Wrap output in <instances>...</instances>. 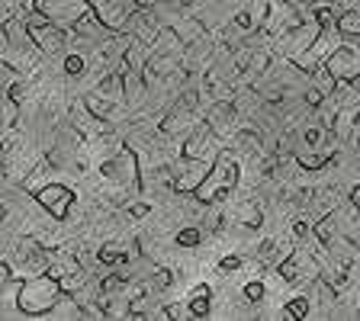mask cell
I'll list each match as a JSON object with an SVG mask.
<instances>
[{
    "mask_svg": "<svg viewBox=\"0 0 360 321\" xmlns=\"http://www.w3.org/2000/svg\"><path fill=\"white\" fill-rule=\"evenodd\" d=\"M325 65H328V71L338 77V81H351V84L360 81V52L351 48V45H338V48H331L328 58H325Z\"/></svg>",
    "mask_w": 360,
    "mask_h": 321,
    "instance_id": "7",
    "label": "cell"
},
{
    "mask_svg": "<svg viewBox=\"0 0 360 321\" xmlns=\"http://www.w3.org/2000/svg\"><path fill=\"white\" fill-rule=\"evenodd\" d=\"M280 277H283L290 286L309 283V280L322 277V263L315 261L309 251H290V254L283 257V263H280Z\"/></svg>",
    "mask_w": 360,
    "mask_h": 321,
    "instance_id": "4",
    "label": "cell"
},
{
    "mask_svg": "<svg viewBox=\"0 0 360 321\" xmlns=\"http://www.w3.org/2000/svg\"><path fill=\"white\" fill-rule=\"evenodd\" d=\"M103 177L110 183H120V187H135L139 183V173H135V155L132 151H120V155L103 164Z\"/></svg>",
    "mask_w": 360,
    "mask_h": 321,
    "instance_id": "9",
    "label": "cell"
},
{
    "mask_svg": "<svg viewBox=\"0 0 360 321\" xmlns=\"http://www.w3.org/2000/svg\"><path fill=\"white\" fill-rule=\"evenodd\" d=\"M312 235H315V238H319V241H322V244H328V241L335 238V212H328V216H325L322 222L315 225V228H312Z\"/></svg>",
    "mask_w": 360,
    "mask_h": 321,
    "instance_id": "18",
    "label": "cell"
},
{
    "mask_svg": "<svg viewBox=\"0 0 360 321\" xmlns=\"http://www.w3.org/2000/svg\"><path fill=\"white\" fill-rule=\"evenodd\" d=\"M328 254H331V263H338V267H345V270H351L354 277L360 273V247L354 244V241H347V238H331L328 244Z\"/></svg>",
    "mask_w": 360,
    "mask_h": 321,
    "instance_id": "11",
    "label": "cell"
},
{
    "mask_svg": "<svg viewBox=\"0 0 360 321\" xmlns=\"http://www.w3.org/2000/svg\"><path fill=\"white\" fill-rule=\"evenodd\" d=\"M309 315V299H292V302H286V308H283V318L286 321H300V318H306Z\"/></svg>",
    "mask_w": 360,
    "mask_h": 321,
    "instance_id": "20",
    "label": "cell"
},
{
    "mask_svg": "<svg viewBox=\"0 0 360 321\" xmlns=\"http://www.w3.org/2000/svg\"><path fill=\"white\" fill-rule=\"evenodd\" d=\"M322 32H325V26L315 20V13H312V20H302L300 26H292V30H286L283 36H280V52H283L286 58H292V61L302 58L309 48L319 45Z\"/></svg>",
    "mask_w": 360,
    "mask_h": 321,
    "instance_id": "3",
    "label": "cell"
},
{
    "mask_svg": "<svg viewBox=\"0 0 360 321\" xmlns=\"http://www.w3.org/2000/svg\"><path fill=\"white\" fill-rule=\"evenodd\" d=\"M238 267H241L238 257H225V261H222V270H238Z\"/></svg>",
    "mask_w": 360,
    "mask_h": 321,
    "instance_id": "26",
    "label": "cell"
},
{
    "mask_svg": "<svg viewBox=\"0 0 360 321\" xmlns=\"http://www.w3.org/2000/svg\"><path fill=\"white\" fill-rule=\"evenodd\" d=\"M296 235H300V238H309V222H296Z\"/></svg>",
    "mask_w": 360,
    "mask_h": 321,
    "instance_id": "27",
    "label": "cell"
},
{
    "mask_svg": "<svg viewBox=\"0 0 360 321\" xmlns=\"http://www.w3.org/2000/svg\"><path fill=\"white\" fill-rule=\"evenodd\" d=\"M286 7H292V10H302L306 7V4H312V0H283Z\"/></svg>",
    "mask_w": 360,
    "mask_h": 321,
    "instance_id": "28",
    "label": "cell"
},
{
    "mask_svg": "<svg viewBox=\"0 0 360 321\" xmlns=\"http://www.w3.org/2000/svg\"><path fill=\"white\" fill-rule=\"evenodd\" d=\"M190 315H196V318L210 315V286H196V289H193V299H190Z\"/></svg>",
    "mask_w": 360,
    "mask_h": 321,
    "instance_id": "15",
    "label": "cell"
},
{
    "mask_svg": "<svg viewBox=\"0 0 360 321\" xmlns=\"http://www.w3.org/2000/svg\"><path fill=\"white\" fill-rule=\"evenodd\" d=\"M132 216H135V218H142V216H148V206H142V202H139V206H132Z\"/></svg>",
    "mask_w": 360,
    "mask_h": 321,
    "instance_id": "30",
    "label": "cell"
},
{
    "mask_svg": "<svg viewBox=\"0 0 360 321\" xmlns=\"http://www.w3.org/2000/svg\"><path fill=\"white\" fill-rule=\"evenodd\" d=\"M212 164H216V161H200V157L184 155V161H180V167H177V177H174V190H180V193H196V190L202 187V180L210 177Z\"/></svg>",
    "mask_w": 360,
    "mask_h": 321,
    "instance_id": "6",
    "label": "cell"
},
{
    "mask_svg": "<svg viewBox=\"0 0 360 321\" xmlns=\"http://www.w3.org/2000/svg\"><path fill=\"white\" fill-rule=\"evenodd\" d=\"M58 283H61V289H65V296H71V292L84 289V283H87V273H84V270H75V273H68V277H61Z\"/></svg>",
    "mask_w": 360,
    "mask_h": 321,
    "instance_id": "19",
    "label": "cell"
},
{
    "mask_svg": "<svg viewBox=\"0 0 360 321\" xmlns=\"http://www.w3.org/2000/svg\"><path fill=\"white\" fill-rule=\"evenodd\" d=\"M155 283H158V289H167V286H171V273H167V270H158L155 273Z\"/></svg>",
    "mask_w": 360,
    "mask_h": 321,
    "instance_id": "25",
    "label": "cell"
},
{
    "mask_svg": "<svg viewBox=\"0 0 360 321\" xmlns=\"http://www.w3.org/2000/svg\"><path fill=\"white\" fill-rule=\"evenodd\" d=\"M238 30H251V16L248 13H238Z\"/></svg>",
    "mask_w": 360,
    "mask_h": 321,
    "instance_id": "29",
    "label": "cell"
},
{
    "mask_svg": "<svg viewBox=\"0 0 360 321\" xmlns=\"http://www.w3.org/2000/svg\"><path fill=\"white\" fill-rule=\"evenodd\" d=\"M65 67H68V74H84V71H87V61H84L81 55H68Z\"/></svg>",
    "mask_w": 360,
    "mask_h": 321,
    "instance_id": "23",
    "label": "cell"
},
{
    "mask_svg": "<svg viewBox=\"0 0 360 321\" xmlns=\"http://www.w3.org/2000/svg\"><path fill=\"white\" fill-rule=\"evenodd\" d=\"M177 244L180 247H196L200 244V228H184V232L177 235Z\"/></svg>",
    "mask_w": 360,
    "mask_h": 321,
    "instance_id": "22",
    "label": "cell"
},
{
    "mask_svg": "<svg viewBox=\"0 0 360 321\" xmlns=\"http://www.w3.org/2000/svg\"><path fill=\"white\" fill-rule=\"evenodd\" d=\"M190 119H193V106H184V103H177L171 112L165 116V122H161V129H165L167 135H177V132H184V129H190Z\"/></svg>",
    "mask_w": 360,
    "mask_h": 321,
    "instance_id": "12",
    "label": "cell"
},
{
    "mask_svg": "<svg viewBox=\"0 0 360 321\" xmlns=\"http://www.w3.org/2000/svg\"><path fill=\"white\" fill-rule=\"evenodd\" d=\"M36 202L52 218L65 222L68 212H71V206H75V193H71L68 187H61V183H45V187L36 193Z\"/></svg>",
    "mask_w": 360,
    "mask_h": 321,
    "instance_id": "8",
    "label": "cell"
},
{
    "mask_svg": "<svg viewBox=\"0 0 360 321\" xmlns=\"http://www.w3.org/2000/svg\"><path fill=\"white\" fill-rule=\"evenodd\" d=\"M309 74H312V81H315V84H312L315 90H322L325 97H331V93H335V87H338V77L328 71V65H315L312 71H309Z\"/></svg>",
    "mask_w": 360,
    "mask_h": 321,
    "instance_id": "13",
    "label": "cell"
},
{
    "mask_svg": "<svg viewBox=\"0 0 360 321\" xmlns=\"http://www.w3.org/2000/svg\"><path fill=\"white\" fill-rule=\"evenodd\" d=\"M238 183V161H235V151L232 148H222L216 157V164H212L210 177L202 180V187L196 190V199L200 202H225L229 193L235 190Z\"/></svg>",
    "mask_w": 360,
    "mask_h": 321,
    "instance_id": "2",
    "label": "cell"
},
{
    "mask_svg": "<svg viewBox=\"0 0 360 321\" xmlns=\"http://www.w3.org/2000/svg\"><path fill=\"white\" fill-rule=\"evenodd\" d=\"M36 10H42L45 16L65 30H71L77 20H84V13L90 10V0H36Z\"/></svg>",
    "mask_w": 360,
    "mask_h": 321,
    "instance_id": "5",
    "label": "cell"
},
{
    "mask_svg": "<svg viewBox=\"0 0 360 321\" xmlns=\"http://www.w3.org/2000/svg\"><path fill=\"white\" fill-rule=\"evenodd\" d=\"M97 261L106 263V267H112V263H122V261H129V257L122 254L120 247H103V251H97Z\"/></svg>",
    "mask_w": 360,
    "mask_h": 321,
    "instance_id": "21",
    "label": "cell"
},
{
    "mask_svg": "<svg viewBox=\"0 0 360 321\" xmlns=\"http://www.w3.org/2000/svg\"><path fill=\"white\" fill-rule=\"evenodd\" d=\"M0 116H4V129L16 126V116H20V100L13 93H4V106H0Z\"/></svg>",
    "mask_w": 360,
    "mask_h": 321,
    "instance_id": "16",
    "label": "cell"
},
{
    "mask_svg": "<svg viewBox=\"0 0 360 321\" xmlns=\"http://www.w3.org/2000/svg\"><path fill=\"white\" fill-rule=\"evenodd\" d=\"M312 4H315V0H312Z\"/></svg>",
    "mask_w": 360,
    "mask_h": 321,
    "instance_id": "31",
    "label": "cell"
},
{
    "mask_svg": "<svg viewBox=\"0 0 360 321\" xmlns=\"http://www.w3.org/2000/svg\"><path fill=\"white\" fill-rule=\"evenodd\" d=\"M335 26L345 39H360V10H345V13L338 16Z\"/></svg>",
    "mask_w": 360,
    "mask_h": 321,
    "instance_id": "14",
    "label": "cell"
},
{
    "mask_svg": "<svg viewBox=\"0 0 360 321\" xmlns=\"http://www.w3.org/2000/svg\"><path fill=\"white\" fill-rule=\"evenodd\" d=\"M245 296H248L251 302H261V299H264V283H248V286H245Z\"/></svg>",
    "mask_w": 360,
    "mask_h": 321,
    "instance_id": "24",
    "label": "cell"
},
{
    "mask_svg": "<svg viewBox=\"0 0 360 321\" xmlns=\"http://www.w3.org/2000/svg\"><path fill=\"white\" fill-rule=\"evenodd\" d=\"M219 145H216V132H212L210 126H202V129H196L193 135H190V142H187V148H184V155L187 157H200V161H216L219 157Z\"/></svg>",
    "mask_w": 360,
    "mask_h": 321,
    "instance_id": "10",
    "label": "cell"
},
{
    "mask_svg": "<svg viewBox=\"0 0 360 321\" xmlns=\"http://www.w3.org/2000/svg\"><path fill=\"white\" fill-rule=\"evenodd\" d=\"M235 148L248 151V155H257L261 151V138L255 132H235Z\"/></svg>",
    "mask_w": 360,
    "mask_h": 321,
    "instance_id": "17",
    "label": "cell"
},
{
    "mask_svg": "<svg viewBox=\"0 0 360 321\" xmlns=\"http://www.w3.org/2000/svg\"><path fill=\"white\" fill-rule=\"evenodd\" d=\"M61 296H65V289H61L58 277H52V273H36V277L22 280V283L16 286V306L26 315L52 312Z\"/></svg>",
    "mask_w": 360,
    "mask_h": 321,
    "instance_id": "1",
    "label": "cell"
}]
</instances>
